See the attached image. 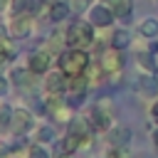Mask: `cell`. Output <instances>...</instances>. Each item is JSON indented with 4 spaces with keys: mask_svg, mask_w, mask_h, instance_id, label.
Segmentation results:
<instances>
[{
    "mask_svg": "<svg viewBox=\"0 0 158 158\" xmlns=\"http://www.w3.org/2000/svg\"><path fill=\"white\" fill-rule=\"evenodd\" d=\"M109 44L123 52L126 47H131V32H128V30H114V35H111Z\"/></svg>",
    "mask_w": 158,
    "mask_h": 158,
    "instance_id": "ac0fdd59",
    "label": "cell"
},
{
    "mask_svg": "<svg viewBox=\"0 0 158 158\" xmlns=\"http://www.w3.org/2000/svg\"><path fill=\"white\" fill-rule=\"evenodd\" d=\"M25 67H27L32 74L44 77V74L49 72V67H52V54H49L47 49H35V52H30V54H27Z\"/></svg>",
    "mask_w": 158,
    "mask_h": 158,
    "instance_id": "52a82bcc",
    "label": "cell"
},
{
    "mask_svg": "<svg viewBox=\"0 0 158 158\" xmlns=\"http://www.w3.org/2000/svg\"><path fill=\"white\" fill-rule=\"evenodd\" d=\"M96 42V27L89 20H74L64 30V44L72 49H89Z\"/></svg>",
    "mask_w": 158,
    "mask_h": 158,
    "instance_id": "6da1fadb",
    "label": "cell"
},
{
    "mask_svg": "<svg viewBox=\"0 0 158 158\" xmlns=\"http://www.w3.org/2000/svg\"><path fill=\"white\" fill-rule=\"evenodd\" d=\"M7 91H10V79L0 74V99H2V96H5Z\"/></svg>",
    "mask_w": 158,
    "mask_h": 158,
    "instance_id": "603a6c76",
    "label": "cell"
},
{
    "mask_svg": "<svg viewBox=\"0 0 158 158\" xmlns=\"http://www.w3.org/2000/svg\"><path fill=\"white\" fill-rule=\"evenodd\" d=\"M101 2H109V0H101Z\"/></svg>",
    "mask_w": 158,
    "mask_h": 158,
    "instance_id": "83f0119b",
    "label": "cell"
},
{
    "mask_svg": "<svg viewBox=\"0 0 158 158\" xmlns=\"http://www.w3.org/2000/svg\"><path fill=\"white\" fill-rule=\"evenodd\" d=\"M153 143H156V151H158V128L153 131Z\"/></svg>",
    "mask_w": 158,
    "mask_h": 158,
    "instance_id": "4316f807",
    "label": "cell"
},
{
    "mask_svg": "<svg viewBox=\"0 0 158 158\" xmlns=\"http://www.w3.org/2000/svg\"><path fill=\"white\" fill-rule=\"evenodd\" d=\"M156 5H158V0H156Z\"/></svg>",
    "mask_w": 158,
    "mask_h": 158,
    "instance_id": "f546056e",
    "label": "cell"
},
{
    "mask_svg": "<svg viewBox=\"0 0 158 158\" xmlns=\"http://www.w3.org/2000/svg\"><path fill=\"white\" fill-rule=\"evenodd\" d=\"M10 121H12V106L10 104H0V126L7 128Z\"/></svg>",
    "mask_w": 158,
    "mask_h": 158,
    "instance_id": "44dd1931",
    "label": "cell"
},
{
    "mask_svg": "<svg viewBox=\"0 0 158 158\" xmlns=\"http://www.w3.org/2000/svg\"><path fill=\"white\" fill-rule=\"evenodd\" d=\"M138 35H141L143 40H156V37H158V17H146V20H141Z\"/></svg>",
    "mask_w": 158,
    "mask_h": 158,
    "instance_id": "2e32d148",
    "label": "cell"
},
{
    "mask_svg": "<svg viewBox=\"0 0 158 158\" xmlns=\"http://www.w3.org/2000/svg\"><path fill=\"white\" fill-rule=\"evenodd\" d=\"M52 141H54V131H52V126H49V123L37 126V131H35V143L47 146V143H52Z\"/></svg>",
    "mask_w": 158,
    "mask_h": 158,
    "instance_id": "d6986e66",
    "label": "cell"
},
{
    "mask_svg": "<svg viewBox=\"0 0 158 158\" xmlns=\"http://www.w3.org/2000/svg\"><path fill=\"white\" fill-rule=\"evenodd\" d=\"M44 77H47V79H44L47 94H67V89H69V77H67V74H62V72L57 69V72H47Z\"/></svg>",
    "mask_w": 158,
    "mask_h": 158,
    "instance_id": "9c48e42d",
    "label": "cell"
},
{
    "mask_svg": "<svg viewBox=\"0 0 158 158\" xmlns=\"http://www.w3.org/2000/svg\"><path fill=\"white\" fill-rule=\"evenodd\" d=\"M32 27H35V17L32 15H10V22H7L10 37L22 40V37H27L32 32Z\"/></svg>",
    "mask_w": 158,
    "mask_h": 158,
    "instance_id": "ba28073f",
    "label": "cell"
},
{
    "mask_svg": "<svg viewBox=\"0 0 158 158\" xmlns=\"http://www.w3.org/2000/svg\"><path fill=\"white\" fill-rule=\"evenodd\" d=\"M86 121H89V126H91L96 133H106V131L114 126V104H111L106 96L96 99V101L89 106Z\"/></svg>",
    "mask_w": 158,
    "mask_h": 158,
    "instance_id": "3957f363",
    "label": "cell"
},
{
    "mask_svg": "<svg viewBox=\"0 0 158 158\" xmlns=\"http://www.w3.org/2000/svg\"><path fill=\"white\" fill-rule=\"evenodd\" d=\"M30 77H32V72L27 69V67H12L10 69V84H15V86H27L30 84Z\"/></svg>",
    "mask_w": 158,
    "mask_h": 158,
    "instance_id": "e0dca14e",
    "label": "cell"
},
{
    "mask_svg": "<svg viewBox=\"0 0 158 158\" xmlns=\"http://www.w3.org/2000/svg\"><path fill=\"white\" fill-rule=\"evenodd\" d=\"M109 7L116 20H126L133 12V0H109Z\"/></svg>",
    "mask_w": 158,
    "mask_h": 158,
    "instance_id": "9a60e30c",
    "label": "cell"
},
{
    "mask_svg": "<svg viewBox=\"0 0 158 158\" xmlns=\"http://www.w3.org/2000/svg\"><path fill=\"white\" fill-rule=\"evenodd\" d=\"M27 158H49V153H47V148L42 143H32L27 148Z\"/></svg>",
    "mask_w": 158,
    "mask_h": 158,
    "instance_id": "7402d4cb",
    "label": "cell"
},
{
    "mask_svg": "<svg viewBox=\"0 0 158 158\" xmlns=\"http://www.w3.org/2000/svg\"><path fill=\"white\" fill-rule=\"evenodd\" d=\"M151 121H153V123L158 126V99H156V101L151 104Z\"/></svg>",
    "mask_w": 158,
    "mask_h": 158,
    "instance_id": "d4e9b609",
    "label": "cell"
},
{
    "mask_svg": "<svg viewBox=\"0 0 158 158\" xmlns=\"http://www.w3.org/2000/svg\"><path fill=\"white\" fill-rule=\"evenodd\" d=\"M32 126H35V118H32L30 109H25V106L12 109V121H10V126H7V131H10L12 136H25V133H30Z\"/></svg>",
    "mask_w": 158,
    "mask_h": 158,
    "instance_id": "8992f818",
    "label": "cell"
},
{
    "mask_svg": "<svg viewBox=\"0 0 158 158\" xmlns=\"http://www.w3.org/2000/svg\"><path fill=\"white\" fill-rule=\"evenodd\" d=\"M91 67V57L86 49H62L59 57H57V69L67 77H79V74H86V69Z\"/></svg>",
    "mask_w": 158,
    "mask_h": 158,
    "instance_id": "7a4b0ae2",
    "label": "cell"
},
{
    "mask_svg": "<svg viewBox=\"0 0 158 158\" xmlns=\"http://www.w3.org/2000/svg\"><path fill=\"white\" fill-rule=\"evenodd\" d=\"M5 10H10V0H0V12H5Z\"/></svg>",
    "mask_w": 158,
    "mask_h": 158,
    "instance_id": "484cf974",
    "label": "cell"
},
{
    "mask_svg": "<svg viewBox=\"0 0 158 158\" xmlns=\"http://www.w3.org/2000/svg\"><path fill=\"white\" fill-rule=\"evenodd\" d=\"M81 2H89V0H81Z\"/></svg>",
    "mask_w": 158,
    "mask_h": 158,
    "instance_id": "f1b7e54d",
    "label": "cell"
},
{
    "mask_svg": "<svg viewBox=\"0 0 158 158\" xmlns=\"http://www.w3.org/2000/svg\"><path fill=\"white\" fill-rule=\"evenodd\" d=\"M84 20H89L96 30H106L116 17H114V12H111L109 2H94V5L89 7V12H86V17H84Z\"/></svg>",
    "mask_w": 158,
    "mask_h": 158,
    "instance_id": "5b68a950",
    "label": "cell"
},
{
    "mask_svg": "<svg viewBox=\"0 0 158 158\" xmlns=\"http://www.w3.org/2000/svg\"><path fill=\"white\" fill-rule=\"evenodd\" d=\"M69 15H72V7H69L67 0H54V2H49V7H47L49 22H67Z\"/></svg>",
    "mask_w": 158,
    "mask_h": 158,
    "instance_id": "7c38bea8",
    "label": "cell"
},
{
    "mask_svg": "<svg viewBox=\"0 0 158 158\" xmlns=\"http://www.w3.org/2000/svg\"><path fill=\"white\" fill-rule=\"evenodd\" d=\"M133 59H136V64H138V69H141L143 74H158V62H156V57H153L151 52L138 49V52L133 54Z\"/></svg>",
    "mask_w": 158,
    "mask_h": 158,
    "instance_id": "5bb4252c",
    "label": "cell"
},
{
    "mask_svg": "<svg viewBox=\"0 0 158 158\" xmlns=\"http://www.w3.org/2000/svg\"><path fill=\"white\" fill-rule=\"evenodd\" d=\"M12 57H15V47H12L7 40H0V67L7 64Z\"/></svg>",
    "mask_w": 158,
    "mask_h": 158,
    "instance_id": "ffe728a7",
    "label": "cell"
},
{
    "mask_svg": "<svg viewBox=\"0 0 158 158\" xmlns=\"http://www.w3.org/2000/svg\"><path fill=\"white\" fill-rule=\"evenodd\" d=\"M96 64L101 67V72H104L106 79H109V77H118V72L123 69V54H121V49H116V47L109 44V47L101 49Z\"/></svg>",
    "mask_w": 158,
    "mask_h": 158,
    "instance_id": "277c9868",
    "label": "cell"
},
{
    "mask_svg": "<svg viewBox=\"0 0 158 158\" xmlns=\"http://www.w3.org/2000/svg\"><path fill=\"white\" fill-rule=\"evenodd\" d=\"M131 128L128 126H111L109 131H106V141H109V146H114V148H128L131 146Z\"/></svg>",
    "mask_w": 158,
    "mask_h": 158,
    "instance_id": "30bf717a",
    "label": "cell"
},
{
    "mask_svg": "<svg viewBox=\"0 0 158 158\" xmlns=\"http://www.w3.org/2000/svg\"><path fill=\"white\" fill-rule=\"evenodd\" d=\"M2 158H27V151H20V148H12V151H7Z\"/></svg>",
    "mask_w": 158,
    "mask_h": 158,
    "instance_id": "cb8c5ba5",
    "label": "cell"
},
{
    "mask_svg": "<svg viewBox=\"0 0 158 158\" xmlns=\"http://www.w3.org/2000/svg\"><path fill=\"white\" fill-rule=\"evenodd\" d=\"M44 7L42 0H10V15H32L37 17V12Z\"/></svg>",
    "mask_w": 158,
    "mask_h": 158,
    "instance_id": "8fae6325",
    "label": "cell"
},
{
    "mask_svg": "<svg viewBox=\"0 0 158 158\" xmlns=\"http://www.w3.org/2000/svg\"><path fill=\"white\" fill-rule=\"evenodd\" d=\"M136 89H138L141 96L156 99L158 96V79H156V74H141L136 79Z\"/></svg>",
    "mask_w": 158,
    "mask_h": 158,
    "instance_id": "4fadbf2b",
    "label": "cell"
}]
</instances>
